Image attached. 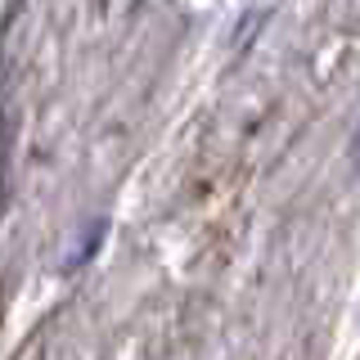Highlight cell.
Returning <instances> with one entry per match:
<instances>
[{"label":"cell","mask_w":360,"mask_h":360,"mask_svg":"<svg viewBox=\"0 0 360 360\" xmlns=\"http://www.w3.org/2000/svg\"><path fill=\"white\" fill-rule=\"evenodd\" d=\"M352 153H356V167H360V131H356V140H352Z\"/></svg>","instance_id":"1"}]
</instances>
